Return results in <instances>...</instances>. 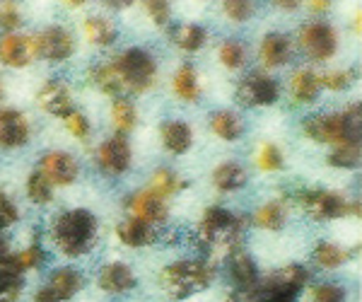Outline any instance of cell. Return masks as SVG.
Segmentation results:
<instances>
[{"label":"cell","instance_id":"obj_45","mask_svg":"<svg viewBox=\"0 0 362 302\" xmlns=\"http://www.w3.org/2000/svg\"><path fill=\"white\" fill-rule=\"evenodd\" d=\"M145 10L150 13V17H153V22H155L157 27L167 25V20H169V3H165V0H148V3H145Z\"/></svg>","mask_w":362,"mask_h":302},{"label":"cell","instance_id":"obj_2","mask_svg":"<svg viewBox=\"0 0 362 302\" xmlns=\"http://www.w3.org/2000/svg\"><path fill=\"white\" fill-rule=\"evenodd\" d=\"M213 281V266H208L201 259L174 261L160 274V283L165 293L174 300H184L198 290L208 288Z\"/></svg>","mask_w":362,"mask_h":302},{"label":"cell","instance_id":"obj_9","mask_svg":"<svg viewBox=\"0 0 362 302\" xmlns=\"http://www.w3.org/2000/svg\"><path fill=\"white\" fill-rule=\"evenodd\" d=\"M32 49H34V56L46 58V61H66V58L73 56L75 42L68 29L51 27L39 34V37L32 39Z\"/></svg>","mask_w":362,"mask_h":302},{"label":"cell","instance_id":"obj_10","mask_svg":"<svg viewBox=\"0 0 362 302\" xmlns=\"http://www.w3.org/2000/svg\"><path fill=\"white\" fill-rule=\"evenodd\" d=\"M278 95H280V85L276 80L259 73L244 78L237 90V97L244 107H271L278 100Z\"/></svg>","mask_w":362,"mask_h":302},{"label":"cell","instance_id":"obj_34","mask_svg":"<svg viewBox=\"0 0 362 302\" xmlns=\"http://www.w3.org/2000/svg\"><path fill=\"white\" fill-rule=\"evenodd\" d=\"M179 189H181V182H179V177L172 170H157L155 172L153 187H150V191H153L155 196H160V199L165 201L167 196L177 194Z\"/></svg>","mask_w":362,"mask_h":302},{"label":"cell","instance_id":"obj_30","mask_svg":"<svg viewBox=\"0 0 362 302\" xmlns=\"http://www.w3.org/2000/svg\"><path fill=\"white\" fill-rule=\"evenodd\" d=\"M174 44L184 51H198L206 44V29L198 25H181L179 29H174Z\"/></svg>","mask_w":362,"mask_h":302},{"label":"cell","instance_id":"obj_33","mask_svg":"<svg viewBox=\"0 0 362 302\" xmlns=\"http://www.w3.org/2000/svg\"><path fill=\"white\" fill-rule=\"evenodd\" d=\"M329 162L334 167H355L360 162V141L336 145V150L329 155Z\"/></svg>","mask_w":362,"mask_h":302},{"label":"cell","instance_id":"obj_27","mask_svg":"<svg viewBox=\"0 0 362 302\" xmlns=\"http://www.w3.org/2000/svg\"><path fill=\"white\" fill-rule=\"evenodd\" d=\"M85 37L95 46H109L116 39V27L104 17H90L85 22Z\"/></svg>","mask_w":362,"mask_h":302},{"label":"cell","instance_id":"obj_29","mask_svg":"<svg viewBox=\"0 0 362 302\" xmlns=\"http://www.w3.org/2000/svg\"><path fill=\"white\" fill-rule=\"evenodd\" d=\"M254 223L264 230H280L285 225V206L280 201L266 203L256 211Z\"/></svg>","mask_w":362,"mask_h":302},{"label":"cell","instance_id":"obj_21","mask_svg":"<svg viewBox=\"0 0 362 302\" xmlns=\"http://www.w3.org/2000/svg\"><path fill=\"white\" fill-rule=\"evenodd\" d=\"M22 290V271L15 266L13 257L0 259V302H17Z\"/></svg>","mask_w":362,"mask_h":302},{"label":"cell","instance_id":"obj_24","mask_svg":"<svg viewBox=\"0 0 362 302\" xmlns=\"http://www.w3.org/2000/svg\"><path fill=\"white\" fill-rule=\"evenodd\" d=\"M290 90H293V100L297 104H309L319 97L321 92V78L312 71H297L293 75V83H290Z\"/></svg>","mask_w":362,"mask_h":302},{"label":"cell","instance_id":"obj_37","mask_svg":"<svg viewBox=\"0 0 362 302\" xmlns=\"http://www.w3.org/2000/svg\"><path fill=\"white\" fill-rule=\"evenodd\" d=\"M44 249H42V245H37L34 242L32 247H27V249H22L17 257H13V261H15V266L20 271H32V269H39V266L44 264Z\"/></svg>","mask_w":362,"mask_h":302},{"label":"cell","instance_id":"obj_31","mask_svg":"<svg viewBox=\"0 0 362 302\" xmlns=\"http://www.w3.org/2000/svg\"><path fill=\"white\" fill-rule=\"evenodd\" d=\"M314 259H317V264L324 266V269H338L343 261L350 259V252L341 249L338 245H331V242H321V245H317V249H314Z\"/></svg>","mask_w":362,"mask_h":302},{"label":"cell","instance_id":"obj_14","mask_svg":"<svg viewBox=\"0 0 362 302\" xmlns=\"http://www.w3.org/2000/svg\"><path fill=\"white\" fill-rule=\"evenodd\" d=\"M99 167L107 174H124L131 165V145L124 136H114L99 148Z\"/></svg>","mask_w":362,"mask_h":302},{"label":"cell","instance_id":"obj_25","mask_svg":"<svg viewBox=\"0 0 362 302\" xmlns=\"http://www.w3.org/2000/svg\"><path fill=\"white\" fill-rule=\"evenodd\" d=\"M213 182L220 191H235L247 184V172L239 165H235V162H227V165H220L213 172Z\"/></svg>","mask_w":362,"mask_h":302},{"label":"cell","instance_id":"obj_11","mask_svg":"<svg viewBox=\"0 0 362 302\" xmlns=\"http://www.w3.org/2000/svg\"><path fill=\"white\" fill-rule=\"evenodd\" d=\"M83 276L75 269H58L51 274L49 288H42L34 302H66L83 288Z\"/></svg>","mask_w":362,"mask_h":302},{"label":"cell","instance_id":"obj_51","mask_svg":"<svg viewBox=\"0 0 362 302\" xmlns=\"http://www.w3.org/2000/svg\"><path fill=\"white\" fill-rule=\"evenodd\" d=\"M225 302H244V300L239 298V295H230V298H227Z\"/></svg>","mask_w":362,"mask_h":302},{"label":"cell","instance_id":"obj_52","mask_svg":"<svg viewBox=\"0 0 362 302\" xmlns=\"http://www.w3.org/2000/svg\"><path fill=\"white\" fill-rule=\"evenodd\" d=\"M0 100H3V87H0Z\"/></svg>","mask_w":362,"mask_h":302},{"label":"cell","instance_id":"obj_20","mask_svg":"<svg viewBox=\"0 0 362 302\" xmlns=\"http://www.w3.org/2000/svg\"><path fill=\"white\" fill-rule=\"evenodd\" d=\"M290 54H293V46H290V39L283 37V34H268L261 42V63L266 68L285 66L290 61Z\"/></svg>","mask_w":362,"mask_h":302},{"label":"cell","instance_id":"obj_36","mask_svg":"<svg viewBox=\"0 0 362 302\" xmlns=\"http://www.w3.org/2000/svg\"><path fill=\"white\" fill-rule=\"evenodd\" d=\"M220 61H223L225 68H242L244 61H247V49H244V44L239 42H225L220 46Z\"/></svg>","mask_w":362,"mask_h":302},{"label":"cell","instance_id":"obj_26","mask_svg":"<svg viewBox=\"0 0 362 302\" xmlns=\"http://www.w3.org/2000/svg\"><path fill=\"white\" fill-rule=\"evenodd\" d=\"M210 129L223 141H235L242 136V119L235 112H218L210 116Z\"/></svg>","mask_w":362,"mask_h":302},{"label":"cell","instance_id":"obj_42","mask_svg":"<svg viewBox=\"0 0 362 302\" xmlns=\"http://www.w3.org/2000/svg\"><path fill=\"white\" fill-rule=\"evenodd\" d=\"M63 121H66V129L73 133L75 138H87V136H90V121H87L85 114L70 112Z\"/></svg>","mask_w":362,"mask_h":302},{"label":"cell","instance_id":"obj_6","mask_svg":"<svg viewBox=\"0 0 362 302\" xmlns=\"http://www.w3.org/2000/svg\"><path fill=\"white\" fill-rule=\"evenodd\" d=\"M300 203L307 211V216L314 220H334V218H346V216L358 218L360 216L358 201L348 203L343 196L334 194V191H324V189L305 191V194L300 196Z\"/></svg>","mask_w":362,"mask_h":302},{"label":"cell","instance_id":"obj_13","mask_svg":"<svg viewBox=\"0 0 362 302\" xmlns=\"http://www.w3.org/2000/svg\"><path fill=\"white\" fill-rule=\"evenodd\" d=\"M39 174L49 184H58V187H68L78 179V162L68 153H49L42 158V170Z\"/></svg>","mask_w":362,"mask_h":302},{"label":"cell","instance_id":"obj_50","mask_svg":"<svg viewBox=\"0 0 362 302\" xmlns=\"http://www.w3.org/2000/svg\"><path fill=\"white\" fill-rule=\"evenodd\" d=\"M104 5H109V8H128L131 3H114V0H109V3H104Z\"/></svg>","mask_w":362,"mask_h":302},{"label":"cell","instance_id":"obj_32","mask_svg":"<svg viewBox=\"0 0 362 302\" xmlns=\"http://www.w3.org/2000/svg\"><path fill=\"white\" fill-rule=\"evenodd\" d=\"M112 121L116 126V131L119 133H128L136 126V107H133V102L124 100V97H119V100L114 102L112 107Z\"/></svg>","mask_w":362,"mask_h":302},{"label":"cell","instance_id":"obj_49","mask_svg":"<svg viewBox=\"0 0 362 302\" xmlns=\"http://www.w3.org/2000/svg\"><path fill=\"white\" fill-rule=\"evenodd\" d=\"M8 257H10V254H8V242L0 237V259H8Z\"/></svg>","mask_w":362,"mask_h":302},{"label":"cell","instance_id":"obj_17","mask_svg":"<svg viewBox=\"0 0 362 302\" xmlns=\"http://www.w3.org/2000/svg\"><path fill=\"white\" fill-rule=\"evenodd\" d=\"M39 107L44 112L54 114V116H66L73 112V97H70V90L63 83H49L39 92Z\"/></svg>","mask_w":362,"mask_h":302},{"label":"cell","instance_id":"obj_7","mask_svg":"<svg viewBox=\"0 0 362 302\" xmlns=\"http://www.w3.org/2000/svg\"><path fill=\"white\" fill-rule=\"evenodd\" d=\"M300 46L312 61H329L338 49V37L334 27L326 22H312L302 27Z\"/></svg>","mask_w":362,"mask_h":302},{"label":"cell","instance_id":"obj_28","mask_svg":"<svg viewBox=\"0 0 362 302\" xmlns=\"http://www.w3.org/2000/svg\"><path fill=\"white\" fill-rule=\"evenodd\" d=\"M174 92L181 97L184 102H194L198 100V78H196V71L191 63H186V66H181L177 75H174Z\"/></svg>","mask_w":362,"mask_h":302},{"label":"cell","instance_id":"obj_40","mask_svg":"<svg viewBox=\"0 0 362 302\" xmlns=\"http://www.w3.org/2000/svg\"><path fill=\"white\" fill-rule=\"evenodd\" d=\"M314 302H346V290L334 283H321L312 290Z\"/></svg>","mask_w":362,"mask_h":302},{"label":"cell","instance_id":"obj_5","mask_svg":"<svg viewBox=\"0 0 362 302\" xmlns=\"http://www.w3.org/2000/svg\"><path fill=\"white\" fill-rule=\"evenodd\" d=\"M121 87L128 92H145L155 83L157 63L145 49H128L112 63Z\"/></svg>","mask_w":362,"mask_h":302},{"label":"cell","instance_id":"obj_23","mask_svg":"<svg viewBox=\"0 0 362 302\" xmlns=\"http://www.w3.org/2000/svg\"><path fill=\"white\" fill-rule=\"evenodd\" d=\"M191 141H194V133H191L189 124H184V121H169V124L162 126V143H165L169 153H186L191 148Z\"/></svg>","mask_w":362,"mask_h":302},{"label":"cell","instance_id":"obj_15","mask_svg":"<svg viewBox=\"0 0 362 302\" xmlns=\"http://www.w3.org/2000/svg\"><path fill=\"white\" fill-rule=\"evenodd\" d=\"M29 138V124L17 109H0V148H17Z\"/></svg>","mask_w":362,"mask_h":302},{"label":"cell","instance_id":"obj_46","mask_svg":"<svg viewBox=\"0 0 362 302\" xmlns=\"http://www.w3.org/2000/svg\"><path fill=\"white\" fill-rule=\"evenodd\" d=\"M17 220V208L15 203L8 199L5 194H0V230L8 228V225H13Z\"/></svg>","mask_w":362,"mask_h":302},{"label":"cell","instance_id":"obj_44","mask_svg":"<svg viewBox=\"0 0 362 302\" xmlns=\"http://www.w3.org/2000/svg\"><path fill=\"white\" fill-rule=\"evenodd\" d=\"M0 27H5V29L20 27V10H17V3H0Z\"/></svg>","mask_w":362,"mask_h":302},{"label":"cell","instance_id":"obj_3","mask_svg":"<svg viewBox=\"0 0 362 302\" xmlns=\"http://www.w3.org/2000/svg\"><path fill=\"white\" fill-rule=\"evenodd\" d=\"M305 133L317 143H348L360 138V104L346 114H319L305 121Z\"/></svg>","mask_w":362,"mask_h":302},{"label":"cell","instance_id":"obj_39","mask_svg":"<svg viewBox=\"0 0 362 302\" xmlns=\"http://www.w3.org/2000/svg\"><path fill=\"white\" fill-rule=\"evenodd\" d=\"M259 167L266 172L280 170V167H283V153H280V148H276L273 143H266L264 148L259 150Z\"/></svg>","mask_w":362,"mask_h":302},{"label":"cell","instance_id":"obj_12","mask_svg":"<svg viewBox=\"0 0 362 302\" xmlns=\"http://www.w3.org/2000/svg\"><path fill=\"white\" fill-rule=\"evenodd\" d=\"M128 213L131 218L140 220L145 225H157L167 220V206L160 196H155L153 191H138L128 199Z\"/></svg>","mask_w":362,"mask_h":302},{"label":"cell","instance_id":"obj_35","mask_svg":"<svg viewBox=\"0 0 362 302\" xmlns=\"http://www.w3.org/2000/svg\"><path fill=\"white\" fill-rule=\"evenodd\" d=\"M92 80H95L99 90L107 92V95H119V92H124L121 80H119V75H116L112 63H109V66H97L95 71H92Z\"/></svg>","mask_w":362,"mask_h":302},{"label":"cell","instance_id":"obj_18","mask_svg":"<svg viewBox=\"0 0 362 302\" xmlns=\"http://www.w3.org/2000/svg\"><path fill=\"white\" fill-rule=\"evenodd\" d=\"M230 276L244 295L254 293V288L259 286V271H256V264L244 252H232Z\"/></svg>","mask_w":362,"mask_h":302},{"label":"cell","instance_id":"obj_16","mask_svg":"<svg viewBox=\"0 0 362 302\" xmlns=\"http://www.w3.org/2000/svg\"><path fill=\"white\" fill-rule=\"evenodd\" d=\"M34 49L32 39L20 37V34H8V37L0 39V61L10 68H22L32 61Z\"/></svg>","mask_w":362,"mask_h":302},{"label":"cell","instance_id":"obj_19","mask_svg":"<svg viewBox=\"0 0 362 302\" xmlns=\"http://www.w3.org/2000/svg\"><path fill=\"white\" fill-rule=\"evenodd\" d=\"M99 288L107 293H126L136 288V276L126 264H109L99 271Z\"/></svg>","mask_w":362,"mask_h":302},{"label":"cell","instance_id":"obj_8","mask_svg":"<svg viewBox=\"0 0 362 302\" xmlns=\"http://www.w3.org/2000/svg\"><path fill=\"white\" fill-rule=\"evenodd\" d=\"M307 283V269L300 264H290V266H283L280 271H276L268 281L259 283L261 293H268V295H278V298H290V300H297V293L305 288Z\"/></svg>","mask_w":362,"mask_h":302},{"label":"cell","instance_id":"obj_43","mask_svg":"<svg viewBox=\"0 0 362 302\" xmlns=\"http://www.w3.org/2000/svg\"><path fill=\"white\" fill-rule=\"evenodd\" d=\"M355 80V71H334L326 78H321V87H329V90H346V87Z\"/></svg>","mask_w":362,"mask_h":302},{"label":"cell","instance_id":"obj_38","mask_svg":"<svg viewBox=\"0 0 362 302\" xmlns=\"http://www.w3.org/2000/svg\"><path fill=\"white\" fill-rule=\"evenodd\" d=\"M27 194H29V199H32V203H39V206H42V203H49L51 201V184L46 182L39 172H34L27 182Z\"/></svg>","mask_w":362,"mask_h":302},{"label":"cell","instance_id":"obj_47","mask_svg":"<svg viewBox=\"0 0 362 302\" xmlns=\"http://www.w3.org/2000/svg\"><path fill=\"white\" fill-rule=\"evenodd\" d=\"M312 5V10H317V13H324V10H329V0H314V3H309Z\"/></svg>","mask_w":362,"mask_h":302},{"label":"cell","instance_id":"obj_41","mask_svg":"<svg viewBox=\"0 0 362 302\" xmlns=\"http://www.w3.org/2000/svg\"><path fill=\"white\" fill-rule=\"evenodd\" d=\"M223 5L227 17L235 22H247L254 15V3H249V0H227Z\"/></svg>","mask_w":362,"mask_h":302},{"label":"cell","instance_id":"obj_1","mask_svg":"<svg viewBox=\"0 0 362 302\" xmlns=\"http://www.w3.org/2000/svg\"><path fill=\"white\" fill-rule=\"evenodd\" d=\"M95 237L97 218L83 208L63 213L54 223V240L66 257H83L87 249L95 245Z\"/></svg>","mask_w":362,"mask_h":302},{"label":"cell","instance_id":"obj_48","mask_svg":"<svg viewBox=\"0 0 362 302\" xmlns=\"http://www.w3.org/2000/svg\"><path fill=\"white\" fill-rule=\"evenodd\" d=\"M276 5H280V8H283V10H295L300 3H297V0H295V3H293V0H278Z\"/></svg>","mask_w":362,"mask_h":302},{"label":"cell","instance_id":"obj_4","mask_svg":"<svg viewBox=\"0 0 362 302\" xmlns=\"http://www.w3.org/2000/svg\"><path fill=\"white\" fill-rule=\"evenodd\" d=\"M242 235V220L225 208H208L198 225V240L206 249H235Z\"/></svg>","mask_w":362,"mask_h":302},{"label":"cell","instance_id":"obj_22","mask_svg":"<svg viewBox=\"0 0 362 302\" xmlns=\"http://www.w3.org/2000/svg\"><path fill=\"white\" fill-rule=\"evenodd\" d=\"M116 235H119V240L128 247H145V245H150V242H155L153 225H145L136 218L124 220V223L116 228Z\"/></svg>","mask_w":362,"mask_h":302}]
</instances>
